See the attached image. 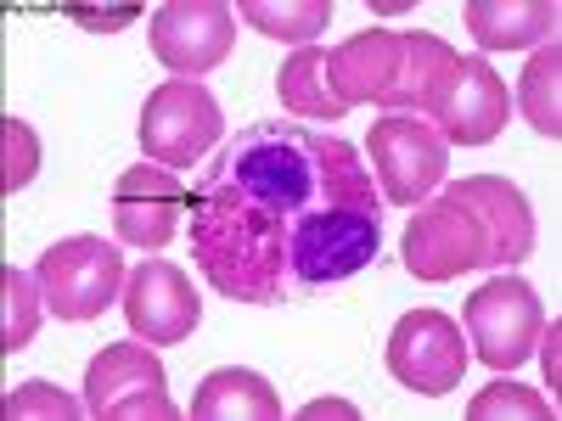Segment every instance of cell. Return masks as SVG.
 <instances>
[{"instance_id":"1","label":"cell","mask_w":562,"mask_h":421,"mask_svg":"<svg viewBox=\"0 0 562 421\" xmlns=\"http://www.w3.org/2000/svg\"><path fill=\"white\" fill-rule=\"evenodd\" d=\"M378 253L383 197L338 135L248 124L192 192V259L231 304H310Z\"/></svg>"},{"instance_id":"2","label":"cell","mask_w":562,"mask_h":421,"mask_svg":"<svg viewBox=\"0 0 562 421\" xmlns=\"http://www.w3.org/2000/svg\"><path fill=\"white\" fill-rule=\"evenodd\" d=\"M85 416H97V421H175L180 416L153 343H140V338L108 343L85 365Z\"/></svg>"},{"instance_id":"3","label":"cell","mask_w":562,"mask_h":421,"mask_svg":"<svg viewBox=\"0 0 562 421\" xmlns=\"http://www.w3.org/2000/svg\"><path fill=\"white\" fill-rule=\"evenodd\" d=\"M45 309L57 320H102V309L119 304L124 293V253L102 237H63L40 253L34 264Z\"/></svg>"},{"instance_id":"4","label":"cell","mask_w":562,"mask_h":421,"mask_svg":"<svg viewBox=\"0 0 562 421\" xmlns=\"http://www.w3.org/2000/svg\"><path fill=\"white\" fill-rule=\"evenodd\" d=\"M225 113L203 79H169L140 107V152L164 169H192L203 152L220 147Z\"/></svg>"},{"instance_id":"5","label":"cell","mask_w":562,"mask_h":421,"mask_svg":"<svg viewBox=\"0 0 562 421\" xmlns=\"http://www.w3.org/2000/svg\"><path fill=\"white\" fill-rule=\"evenodd\" d=\"M467 320V349H479V360L490 371H512V365H524L540 343V298L524 275H495L484 281V287L467 298L461 309Z\"/></svg>"},{"instance_id":"6","label":"cell","mask_w":562,"mask_h":421,"mask_svg":"<svg viewBox=\"0 0 562 421\" xmlns=\"http://www.w3.org/2000/svg\"><path fill=\"white\" fill-rule=\"evenodd\" d=\"M445 169H450V147L416 113H383L371 124V174L383 185V203H394V208L428 203Z\"/></svg>"},{"instance_id":"7","label":"cell","mask_w":562,"mask_h":421,"mask_svg":"<svg viewBox=\"0 0 562 421\" xmlns=\"http://www.w3.org/2000/svg\"><path fill=\"white\" fill-rule=\"evenodd\" d=\"M400 253H405V270L416 281H456L461 270L490 264V237H484L473 208L456 203L450 192H439L434 203H416Z\"/></svg>"},{"instance_id":"8","label":"cell","mask_w":562,"mask_h":421,"mask_svg":"<svg viewBox=\"0 0 562 421\" xmlns=\"http://www.w3.org/2000/svg\"><path fill=\"white\" fill-rule=\"evenodd\" d=\"M389 371L411 394H456L467 377V338L445 309H411L389 332Z\"/></svg>"},{"instance_id":"9","label":"cell","mask_w":562,"mask_h":421,"mask_svg":"<svg viewBox=\"0 0 562 421\" xmlns=\"http://www.w3.org/2000/svg\"><path fill=\"white\" fill-rule=\"evenodd\" d=\"M147 34H153V57L175 79H203L237 45V12L220 7V0H169V7L153 12Z\"/></svg>"},{"instance_id":"10","label":"cell","mask_w":562,"mask_h":421,"mask_svg":"<svg viewBox=\"0 0 562 421\" xmlns=\"http://www.w3.org/2000/svg\"><path fill=\"white\" fill-rule=\"evenodd\" d=\"M124 320L140 343L169 349L186 343L203 320V298L192 293V275L175 270L169 259H140L124 281Z\"/></svg>"},{"instance_id":"11","label":"cell","mask_w":562,"mask_h":421,"mask_svg":"<svg viewBox=\"0 0 562 421\" xmlns=\"http://www.w3.org/2000/svg\"><path fill=\"white\" fill-rule=\"evenodd\" d=\"M186 214H192V192H186V180L164 163L124 169L119 185H113V230L130 248H147V253L169 248Z\"/></svg>"},{"instance_id":"12","label":"cell","mask_w":562,"mask_h":421,"mask_svg":"<svg viewBox=\"0 0 562 421\" xmlns=\"http://www.w3.org/2000/svg\"><path fill=\"white\" fill-rule=\"evenodd\" d=\"M445 192L479 214L484 237H490V264L506 270L535 253V208L506 174H467V180L445 185Z\"/></svg>"},{"instance_id":"13","label":"cell","mask_w":562,"mask_h":421,"mask_svg":"<svg viewBox=\"0 0 562 421\" xmlns=\"http://www.w3.org/2000/svg\"><path fill=\"white\" fill-rule=\"evenodd\" d=\"M506 118H512L506 79L490 68V57H461V79L434 124L439 140L445 147H484V140H495L506 129Z\"/></svg>"},{"instance_id":"14","label":"cell","mask_w":562,"mask_h":421,"mask_svg":"<svg viewBox=\"0 0 562 421\" xmlns=\"http://www.w3.org/2000/svg\"><path fill=\"white\" fill-rule=\"evenodd\" d=\"M461 79V52H450V45L428 29H411L405 34V62H400V79L389 84V96L378 107L389 113H416V118H439L450 90Z\"/></svg>"},{"instance_id":"15","label":"cell","mask_w":562,"mask_h":421,"mask_svg":"<svg viewBox=\"0 0 562 421\" xmlns=\"http://www.w3.org/2000/svg\"><path fill=\"white\" fill-rule=\"evenodd\" d=\"M400 62H405V34L394 29H366L326 52V73H333V90L344 107L383 102L389 84L400 79Z\"/></svg>"},{"instance_id":"16","label":"cell","mask_w":562,"mask_h":421,"mask_svg":"<svg viewBox=\"0 0 562 421\" xmlns=\"http://www.w3.org/2000/svg\"><path fill=\"white\" fill-rule=\"evenodd\" d=\"M467 34L479 52H524V45L557 39V0H473L467 7Z\"/></svg>"},{"instance_id":"17","label":"cell","mask_w":562,"mask_h":421,"mask_svg":"<svg viewBox=\"0 0 562 421\" xmlns=\"http://www.w3.org/2000/svg\"><path fill=\"white\" fill-rule=\"evenodd\" d=\"M281 394L248 365H220L192 394V421H276Z\"/></svg>"},{"instance_id":"18","label":"cell","mask_w":562,"mask_h":421,"mask_svg":"<svg viewBox=\"0 0 562 421\" xmlns=\"http://www.w3.org/2000/svg\"><path fill=\"white\" fill-rule=\"evenodd\" d=\"M276 96H281V107H288V113H299L310 124H338L349 113L338 102V90H333V73H326V52H321V45H299V52L281 62Z\"/></svg>"},{"instance_id":"19","label":"cell","mask_w":562,"mask_h":421,"mask_svg":"<svg viewBox=\"0 0 562 421\" xmlns=\"http://www.w3.org/2000/svg\"><path fill=\"white\" fill-rule=\"evenodd\" d=\"M518 107H524L529 129H540L551 140L562 135V52H557V39L529 57L524 84H518Z\"/></svg>"},{"instance_id":"20","label":"cell","mask_w":562,"mask_h":421,"mask_svg":"<svg viewBox=\"0 0 562 421\" xmlns=\"http://www.w3.org/2000/svg\"><path fill=\"white\" fill-rule=\"evenodd\" d=\"M243 18L265 39L310 45L315 34H326V23H333V0H281V7H276V0H243Z\"/></svg>"},{"instance_id":"21","label":"cell","mask_w":562,"mask_h":421,"mask_svg":"<svg viewBox=\"0 0 562 421\" xmlns=\"http://www.w3.org/2000/svg\"><path fill=\"white\" fill-rule=\"evenodd\" d=\"M40 315H45V293H40V275H23L7 264V275H0V349L18 354L34 343L40 332Z\"/></svg>"},{"instance_id":"22","label":"cell","mask_w":562,"mask_h":421,"mask_svg":"<svg viewBox=\"0 0 562 421\" xmlns=\"http://www.w3.org/2000/svg\"><path fill=\"white\" fill-rule=\"evenodd\" d=\"M7 416L12 421H79L85 416V399L63 394L57 383H18L7 394Z\"/></svg>"},{"instance_id":"23","label":"cell","mask_w":562,"mask_h":421,"mask_svg":"<svg viewBox=\"0 0 562 421\" xmlns=\"http://www.w3.org/2000/svg\"><path fill=\"white\" fill-rule=\"evenodd\" d=\"M0 185H7V197L12 192H23V185L34 180V169H40V135L23 124V118H0Z\"/></svg>"},{"instance_id":"24","label":"cell","mask_w":562,"mask_h":421,"mask_svg":"<svg viewBox=\"0 0 562 421\" xmlns=\"http://www.w3.org/2000/svg\"><path fill=\"white\" fill-rule=\"evenodd\" d=\"M467 416H473V421H495V416H557V405H546L540 394H529L518 383H495V388H484L473 405H467Z\"/></svg>"},{"instance_id":"25","label":"cell","mask_w":562,"mask_h":421,"mask_svg":"<svg viewBox=\"0 0 562 421\" xmlns=\"http://www.w3.org/2000/svg\"><path fill=\"white\" fill-rule=\"evenodd\" d=\"M299 416H304V421H321V416H338V421H355L360 410H355V405H344V399H310V405H304Z\"/></svg>"},{"instance_id":"26","label":"cell","mask_w":562,"mask_h":421,"mask_svg":"<svg viewBox=\"0 0 562 421\" xmlns=\"http://www.w3.org/2000/svg\"><path fill=\"white\" fill-rule=\"evenodd\" d=\"M557 338H562V332L551 326V338H546V354H540V360H546V377H551V383H557Z\"/></svg>"}]
</instances>
